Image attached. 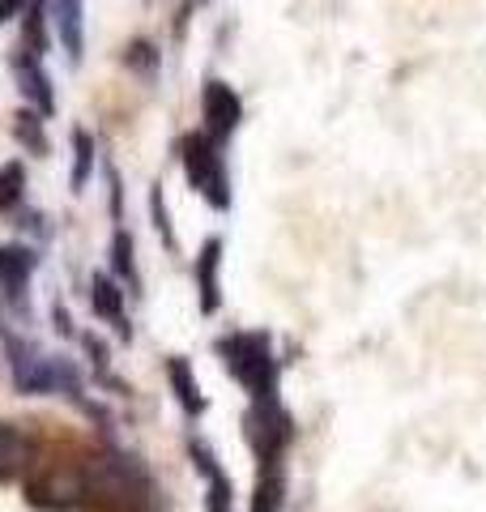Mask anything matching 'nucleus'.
Segmentation results:
<instances>
[{
  "label": "nucleus",
  "mask_w": 486,
  "mask_h": 512,
  "mask_svg": "<svg viewBox=\"0 0 486 512\" xmlns=\"http://www.w3.org/2000/svg\"><path fill=\"white\" fill-rule=\"evenodd\" d=\"M5 355H9V372H13V389L26 397L39 393H69L81 397V367L69 355H47L43 346L30 338H5Z\"/></svg>",
  "instance_id": "1"
},
{
  "label": "nucleus",
  "mask_w": 486,
  "mask_h": 512,
  "mask_svg": "<svg viewBox=\"0 0 486 512\" xmlns=\"http://www.w3.org/2000/svg\"><path fill=\"white\" fill-rule=\"evenodd\" d=\"M218 355L226 372L252 393V402H278V359L265 333H231L218 342Z\"/></svg>",
  "instance_id": "2"
},
{
  "label": "nucleus",
  "mask_w": 486,
  "mask_h": 512,
  "mask_svg": "<svg viewBox=\"0 0 486 512\" xmlns=\"http://www.w3.org/2000/svg\"><path fill=\"white\" fill-rule=\"evenodd\" d=\"M175 154H180V163H184L188 184L197 188L218 214L231 210V175H226V158H222L218 141H209L205 133H184L175 141Z\"/></svg>",
  "instance_id": "3"
},
{
  "label": "nucleus",
  "mask_w": 486,
  "mask_h": 512,
  "mask_svg": "<svg viewBox=\"0 0 486 512\" xmlns=\"http://www.w3.org/2000/svg\"><path fill=\"white\" fill-rule=\"evenodd\" d=\"M201 133L209 141H218V146H226V141L235 137V128L243 124V99L222 82V77H209L205 90H201Z\"/></svg>",
  "instance_id": "4"
},
{
  "label": "nucleus",
  "mask_w": 486,
  "mask_h": 512,
  "mask_svg": "<svg viewBox=\"0 0 486 512\" xmlns=\"http://www.w3.org/2000/svg\"><path fill=\"white\" fill-rule=\"evenodd\" d=\"M243 423H248V444L256 448L261 466H273L282 457V448L290 444V414L278 402H252Z\"/></svg>",
  "instance_id": "5"
},
{
  "label": "nucleus",
  "mask_w": 486,
  "mask_h": 512,
  "mask_svg": "<svg viewBox=\"0 0 486 512\" xmlns=\"http://www.w3.org/2000/svg\"><path fill=\"white\" fill-rule=\"evenodd\" d=\"M39 269V252L30 244H5L0 248V291L18 312H26V295H30V278Z\"/></svg>",
  "instance_id": "6"
},
{
  "label": "nucleus",
  "mask_w": 486,
  "mask_h": 512,
  "mask_svg": "<svg viewBox=\"0 0 486 512\" xmlns=\"http://www.w3.org/2000/svg\"><path fill=\"white\" fill-rule=\"evenodd\" d=\"M9 69H13V77H18V86H22V94L30 99V107H35L43 120L52 116V111H56V90H52V77H47L43 60L26 56L22 47H18V52L9 56Z\"/></svg>",
  "instance_id": "7"
},
{
  "label": "nucleus",
  "mask_w": 486,
  "mask_h": 512,
  "mask_svg": "<svg viewBox=\"0 0 486 512\" xmlns=\"http://www.w3.org/2000/svg\"><path fill=\"white\" fill-rule=\"evenodd\" d=\"M35 440L26 436L18 423H5L0 419V483H9V478H22L30 466H35Z\"/></svg>",
  "instance_id": "8"
},
{
  "label": "nucleus",
  "mask_w": 486,
  "mask_h": 512,
  "mask_svg": "<svg viewBox=\"0 0 486 512\" xmlns=\"http://www.w3.org/2000/svg\"><path fill=\"white\" fill-rule=\"evenodd\" d=\"M52 13L64 56H69V64H81V56H86V0H52Z\"/></svg>",
  "instance_id": "9"
},
{
  "label": "nucleus",
  "mask_w": 486,
  "mask_h": 512,
  "mask_svg": "<svg viewBox=\"0 0 486 512\" xmlns=\"http://www.w3.org/2000/svg\"><path fill=\"white\" fill-rule=\"evenodd\" d=\"M90 308L99 320H107L111 329H120V338H128V312H124V291H120V282L111 278V274H94L90 278Z\"/></svg>",
  "instance_id": "10"
},
{
  "label": "nucleus",
  "mask_w": 486,
  "mask_h": 512,
  "mask_svg": "<svg viewBox=\"0 0 486 512\" xmlns=\"http://www.w3.org/2000/svg\"><path fill=\"white\" fill-rule=\"evenodd\" d=\"M218 269H222V239L209 235L201 252H197V295H201V312L214 316L222 303V286H218Z\"/></svg>",
  "instance_id": "11"
},
{
  "label": "nucleus",
  "mask_w": 486,
  "mask_h": 512,
  "mask_svg": "<svg viewBox=\"0 0 486 512\" xmlns=\"http://www.w3.org/2000/svg\"><path fill=\"white\" fill-rule=\"evenodd\" d=\"M188 453H192V461H197V470L205 474V483H209V512H235V504H231V478L222 474V466H218V457L209 453V444H201V440H192L188 444Z\"/></svg>",
  "instance_id": "12"
},
{
  "label": "nucleus",
  "mask_w": 486,
  "mask_h": 512,
  "mask_svg": "<svg viewBox=\"0 0 486 512\" xmlns=\"http://www.w3.org/2000/svg\"><path fill=\"white\" fill-rule=\"evenodd\" d=\"M167 380H171V393H175V402L184 406L188 419H201V414H205V393H201V384H197L192 363L180 359V355H171L167 359Z\"/></svg>",
  "instance_id": "13"
},
{
  "label": "nucleus",
  "mask_w": 486,
  "mask_h": 512,
  "mask_svg": "<svg viewBox=\"0 0 486 512\" xmlns=\"http://www.w3.org/2000/svg\"><path fill=\"white\" fill-rule=\"evenodd\" d=\"M69 146H73V163H69V192H86L90 175H94V158H99V146H94V133L90 128H73L69 133Z\"/></svg>",
  "instance_id": "14"
},
{
  "label": "nucleus",
  "mask_w": 486,
  "mask_h": 512,
  "mask_svg": "<svg viewBox=\"0 0 486 512\" xmlns=\"http://www.w3.org/2000/svg\"><path fill=\"white\" fill-rule=\"evenodd\" d=\"M111 278H116L120 286H128V291H141V274H137V244L133 235H128L124 227H116V235H111Z\"/></svg>",
  "instance_id": "15"
},
{
  "label": "nucleus",
  "mask_w": 486,
  "mask_h": 512,
  "mask_svg": "<svg viewBox=\"0 0 486 512\" xmlns=\"http://www.w3.org/2000/svg\"><path fill=\"white\" fill-rule=\"evenodd\" d=\"M13 141L18 146H26L30 154H47V120L39 116L35 107H22V111H13Z\"/></svg>",
  "instance_id": "16"
},
{
  "label": "nucleus",
  "mask_w": 486,
  "mask_h": 512,
  "mask_svg": "<svg viewBox=\"0 0 486 512\" xmlns=\"http://www.w3.org/2000/svg\"><path fill=\"white\" fill-rule=\"evenodd\" d=\"M22 52L35 60L47 52V0H30V9L22 13Z\"/></svg>",
  "instance_id": "17"
},
{
  "label": "nucleus",
  "mask_w": 486,
  "mask_h": 512,
  "mask_svg": "<svg viewBox=\"0 0 486 512\" xmlns=\"http://www.w3.org/2000/svg\"><path fill=\"white\" fill-rule=\"evenodd\" d=\"M26 197V163L22 158H9L0 167V214H18Z\"/></svg>",
  "instance_id": "18"
},
{
  "label": "nucleus",
  "mask_w": 486,
  "mask_h": 512,
  "mask_svg": "<svg viewBox=\"0 0 486 512\" xmlns=\"http://www.w3.org/2000/svg\"><path fill=\"white\" fill-rule=\"evenodd\" d=\"M124 64L141 77V82H154L158 69H162V56H158V47L150 39H133L124 47Z\"/></svg>",
  "instance_id": "19"
},
{
  "label": "nucleus",
  "mask_w": 486,
  "mask_h": 512,
  "mask_svg": "<svg viewBox=\"0 0 486 512\" xmlns=\"http://www.w3.org/2000/svg\"><path fill=\"white\" fill-rule=\"evenodd\" d=\"M150 210H154V227H158V235H162V244L175 248V231H171L167 201H162V184H150Z\"/></svg>",
  "instance_id": "20"
},
{
  "label": "nucleus",
  "mask_w": 486,
  "mask_h": 512,
  "mask_svg": "<svg viewBox=\"0 0 486 512\" xmlns=\"http://www.w3.org/2000/svg\"><path fill=\"white\" fill-rule=\"evenodd\" d=\"M107 184H111V218H124V180H120V171H116V163L107 167Z\"/></svg>",
  "instance_id": "21"
},
{
  "label": "nucleus",
  "mask_w": 486,
  "mask_h": 512,
  "mask_svg": "<svg viewBox=\"0 0 486 512\" xmlns=\"http://www.w3.org/2000/svg\"><path fill=\"white\" fill-rule=\"evenodd\" d=\"M30 9V0H0V26H5L9 18H18V13Z\"/></svg>",
  "instance_id": "22"
}]
</instances>
